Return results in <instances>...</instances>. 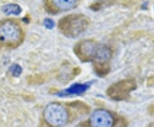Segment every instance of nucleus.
<instances>
[{
    "label": "nucleus",
    "instance_id": "5",
    "mask_svg": "<svg viewBox=\"0 0 154 127\" xmlns=\"http://www.w3.org/2000/svg\"><path fill=\"white\" fill-rule=\"evenodd\" d=\"M136 88V82L134 79H123L113 83L107 89L108 96L115 100H123L127 99L129 94Z\"/></svg>",
    "mask_w": 154,
    "mask_h": 127
},
{
    "label": "nucleus",
    "instance_id": "1",
    "mask_svg": "<svg viewBox=\"0 0 154 127\" xmlns=\"http://www.w3.org/2000/svg\"><path fill=\"white\" fill-rule=\"evenodd\" d=\"M76 56L83 62H107L111 58V50L105 45L92 40H86L77 43L74 48Z\"/></svg>",
    "mask_w": 154,
    "mask_h": 127
},
{
    "label": "nucleus",
    "instance_id": "14",
    "mask_svg": "<svg viewBox=\"0 0 154 127\" xmlns=\"http://www.w3.org/2000/svg\"><path fill=\"white\" fill-rule=\"evenodd\" d=\"M10 71H11V73L12 74L13 77L17 78V77H19V76L22 74V67L20 66L19 65L14 64V65H12L11 66V68H10Z\"/></svg>",
    "mask_w": 154,
    "mask_h": 127
},
{
    "label": "nucleus",
    "instance_id": "17",
    "mask_svg": "<svg viewBox=\"0 0 154 127\" xmlns=\"http://www.w3.org/2000/svg\"><path fill=\"white\" fill-rule=\"evenodd\" d=\"M148 113L150 114H154V104L151 105L148 107Z\"/></svg>",
    "mask_w": 154,
    "mask_h": 127
},
{
    "label": "nucleus",
    "instance_id": "7",
    "mask_svg": "<svg viewBox=\"0 0 154 127\" xmlns=\"http://www.w3.org/2000/svg\"><path fill=\"white\" fill-rule=\"evenodd\" d=\"M91 86V83H75L71 85L67 89L59 91L56 94L59 96H66V95H73V94H81L87 91Z\"/></svg>",
    "mask_w": 154,
    "mask_h": 127
},
{
    "label": "nucleus",
    "instance_id": "11",
    "mask_svg": "<svg viewBox=\"0 0 154 127\" xmlns=\"http://www.w3.org/2000/svg\"><path fill=\"white\" fill-rule=\"evenodd\" d=\"M3 11L5 13L6 15H15L17 16L21 14L22 12V8L21 6L18 5L17 4H9L3 7Z\"/></svg>",
    "mask_w": 154,
    "mask_h": 127
},
{
    "label": "nucleus",
    "instance_id": "13",
    "mask_svg": "<svg viewBox=\"0 0 154 127\" xmlns=\"http://www.w3.org/2000/svg\"><path fill=\"white\" fill-rule=\"evenodd\" d=\"M45 9L50 14H57L58 12V9L54 5L52 1H46L45 2Z\"/></svg>",
    "mask_w": 154,
    "mask_h": 127
},
{
    "label": "nucleus",
    "instance_id": "15",
    "mask_svg": "<svg viewBox=\"0 0 154 127\" xmlns=\"http://www.w3.org/2000/svg\"><path fill=\"white\" fill-rule=\"evenodd\" d=\"M44 25L45 27H46V28L51 29L54 27V22L51 19H50V18H46V19L44 20Z\"/></svg>",
    "mask_w": 154,
    "mask_h": 127
},
{
    "label": "nucleus",
    "instance_id": "3",
    "mask_svg": "<svg viewBox=\"0 0 154 127\" xmlns=\"http://www.w3.org/2000/svg\"><path fill=\"white\" fill-rule=\"evenodd\" d=\"M23 38L22 28L14 20H4L0 22V44L6 47H16Z\"/></svg>",
    "mask_w": 154,
    "mask_h": 127
},
{
    "label": "nucleus",
    "instance_id": "10",
    "mask_svg": "<svg viewBox=\"0 0 154 127\" xmlns=\"http://www.w3.org/2000/svg\"><path fill=\"white\" fill-rule=\"evenodd\" d=\"M67 105L70 106L73 109H75V112H78L81 114H86L90 110V107L86 103H84L82 101H79V100H75L74 102H69L67 103Z\"/></svg>",
    "mask_w": 154,
    "mask_h": 127
},
{
    "label": "nucleus",
    "instance_id": "6",
    "mask_svg": "<svg viewBox=\"0 0 154 127\" xmlns=\"http://www.w3.org/2000/svg\"><path fill=\"white\" fill-rule=\"evenodd\" d=\"M90 127H114L116 119L114 115L105 109H97L89 119Z\"/></svg>",
    "mask_w": 154,
    "mask_h": 127
},
{
    "label": "nucleus",
    "instance_id": "16",
    "mask_svg": "<svg viewBox=\"0 0 154 127\" xmlns=\"http://www.w3.org/2000/svg\"><path fill=\"white\" fill-rule=\"evenodd\" d=\"M90 8L92 10H94V11H98V10H99L101 8V3H99V2L94 3V4H93L92 5L90 6Z\"/></svg>",
    "mask_w": 154,
    "mask_h": 127
},
{
    "label": "nucleus",
    "instance_id": "8",
    "mask_svg": "<svg viewBox=\"0 0 154 127\" xmlns=\"http://www.w3.org/2000/svg\"><path fill=\"white\" fill-rule=\"evenodd\" d=\"M94 71L100 77H105L110 72V66L107 62H94Z\"/></svg>",
    "mask_w": 154,
    "mask_h": 127
},
{
    "label": "nucleus",
    "instance_id": "4",
    "mask_svg": "<svg viewBox=\"0 0 154 127\" xmlns=\"http://www.w3.org/2000/svg\"><path fill=\"white\" fill-rule=\"evenodd\" d=\"M44 119L51 127H61L66 125L69 119L68 111L59 103H51L44 110Z\"/></svg>",
    "mask_w": 154,
    "mask_h": 127
},
{
    "label": "nucleus",
    "instance_id": "12",
    "mask_svg": "<svg viewBox=\"0 0 154 127\" xmlns=\"http://www.w3.org/2000/svg\"><path fill=\"white\" fill-rule=\"evenodd\" d=\"M45 80V77L43 74H35L29 76L28 78V83L29 84H42Z\"/></svg>",
    "mask_w": 154,
    "mask_h": 127
},
{
    "label": "nucleus",
    "instance_id": "9",
    "mask_svg": "<svg viewBox=\"0 0 154 127\" xmlns=\"http://www.w3.org/2000/svg\"><path fill=\"white\" fill-rule=\"evenodd\" d=\"M52 3L58 9V11L59 9L63 10V11L69 10L78 5V2L75 0H55V1H52Z\"/></svg>",
    "mask_w": 154,
    "mask_h": 127
},
{
    "label": "nucleus",
    "instance_id": "2",
    "mask_svg": "<svg viewBox=\"0 0 154 127\" xmlns=\"http://www.w3.org/2000/svg\"><path fill=\"white\" fill-rule=\"evenodd\" d=\"M90 20L84 15L75 14L63 17L58 22L60 31L68 37H76L88 28Z\"/></svg>",
    "mask_w": 154,
    "mask_h": 127
},
{
    "label": "nucleus",
    "instance_id": "18",
    "mask_svg": "<svg viewBox=\"0 0 154 127\" xmlns=\"http://www.w3.org/2000/svg\"><path fill=\"white\" fill-rule=\"evenodd\" d=\"M79 127H90V125H89V123L88 121H84L80 124Z\"/></svg>",
    "mask_w": 154,
    "mask_h": 127
}]
</instances>
